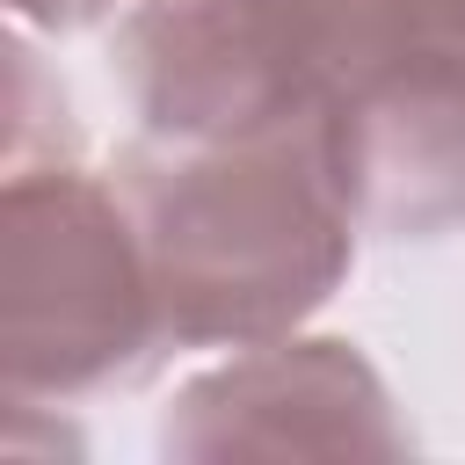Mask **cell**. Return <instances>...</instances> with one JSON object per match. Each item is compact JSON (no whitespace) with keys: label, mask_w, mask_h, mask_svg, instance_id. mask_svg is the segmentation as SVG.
<instances>
[{"label":"cell","mask_w":465,"mask_h":465,"mask_svg":"<svg viewBox=\"0 0 465 465\" xmlns=\"http://www.w3.org/2000/svg\"><path fill=\"white\" fill-rule=\"evenodd\" d=\"M124 203L167 349H254L291 334L334 298L363 232L320 124L203 138L160 160L138 153L124 167Z\"/></svg>","instance_id":"1"},{"label":"cell","mask_w":465,"mask_h":465,"mask_svg":"<svg viewBox=\"0 0 465 465\" xmlns=\"http://www.w3.org/2000/svg\"><path fill=\"white\" fill-rule=\"evenodd\" d=\"M436 44H465V0H145L124 22V80L160 138L203 145L320 124Z\"/></svg>","instance_id":"2"},{"label":"cell","mask_w":465,"mask_h":465,"mask_svg":"<svg viewBox=\"0 0 465 465\" xmlns=\"http://www.w3.org/2000/svg\"><path fill=\"white\" fill-rule=\"evenodd\" d=\"M160 341L138 218L73 160H15L0 189V378L7 400H73L131 378Z\"/></svg>","instance_id":"3"},{"label":"cell","mask_w":465,"mask_h":465,"mask_svg":"<svg viewBox=\"0 0 465 465\" xmlns=\"http://www.w3.org/2000/svg\"><path fill=\"white\" fill-rule=\"evenodd\" d=\"M167 458H407L385 378L349 341H254L189 378L160 421Z\"/></svg>","instance_id":"4"},{"label":"cell","mask_w":465,"mask_h":465,"mask_svg":"<svg viewBox=\"0 0 465 465\" xmlns=\"http://www.w3.org/2000/svg\"><path fill=\"white\" fill-rule=\"evenodd\" d=\"M320 131L363 232L429 240L465 225V44L400 58L334 102Z\"/></svg>","instance_id":"5"},{"label":"cell","mask_w":465,"mask_h":465,"mask_svg":"<svg viewBox=\"0 0 465 465\" xmlns=\"http://www.w3.org/2000/svg\"><path fill=\"white\" fill-rule=\"evenodd\" d=\"M109 0H15V15L22 22H36V29H80V22H94Z\"/></svg>","instance_id":"6"}]
</instances>
